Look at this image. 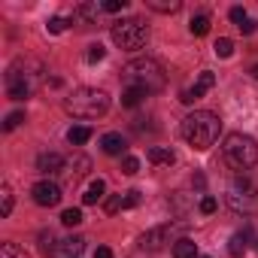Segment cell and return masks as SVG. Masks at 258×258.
Masks as SVG:
<instances>
[{
  "label": "cell",
  "mask_w": 258,
  "mask_h": 258,
  "mask_svg": "<svg viewBox=\"0 0 258 258\" xmlns=\"http://www.w3.org/2000/svg\"><path fill=\"white\" fill-rule=\"evenodd\" d=\"M240 31H243V34H252V31H255V22H246V25H240Z\"/></svg>",
  "instance_id": "e575fe53"
},
{
  "label": "cell",
  "mask_w": 258,
  "mask_h": 258,
  "mask_svg": "<svg viewBox=\"0 0 258 258\" xmlns=\"http://www.w3.org/2000/svg\"><path fill=\"white\" fill-rule=\"evenodd\" d=\"M179 134H182V140H185L191 149L207 152V149L219 140V134H222V121H219V115L210 112V109H195L191 115L182 118Z\"/></svg>",
  "instance_id": "6da1fadb"
},
{
  "label": "cell",
  "mask_w": 258,
  "mask_h": 258,
  "mask_svg": "<svg viewBox=\"0 0 258 258\" xmlns=\"http://www.w3.org/2000/svg\"><path fill=\"white\" fill-rule=\"evenodd\" d=\"M124 7H127V0H103V4H100L103 13H121Z\"/></svg>",
  "instance_id": "f1b7e54d"
},
{
  "label": "cell",
  "mask_w": 258,
  "mask_h": 258,
  "mask_svg": "<svg viewBox=\"0 0 258 258\" xmlns=\"http://www.w3.org/2000/svg\"><path fill=\"white\" fill-rule=\"evenodd\" d=\"M173 258H198V243L191 237H179L173 243Z\"/></svg>",
  "instance_id": "9a60e30c"
},
{
  "label": "cell",
  "mask_w": 258,
  "mask_h": 258,
  "mask_svg": "<svg viewBox=\"0 0 258 258\" xmlns=\"http://www.w3.org/2000/svg\"><path fill=\"white\" fill-rule=\"evenodd\" d=\"M137 204H140V191H137V188L124 191V198H121V210H134Z\"/></svg>",
  "instance_id": "4316f807"
},
{
  "label": "cell",
  "mask_w": 258,
  "mask_h": 258,
  "mask_svg": "<svg viewBox=\"0 0 258 258\" xmlns=\"http://www.w3.org/2000/svg\"><path fill=\"white\" fill-rule=\"evenodd\" d=\"M61 222H64V225H67V228H76V225H79V222H82V213H79V210H73V207H70V210H64V213H61Z\"/></svg>",
  "instance_id": "d4e9b609"
},
{
  "label": "cell",
  "mask_w": 258,
  "mask_h": 258,
  "mask_svg": "<svg viewBox=\"0 0 258 258\" xmlns=\"http://www.w3.org/2000/svg\"><path fill=\"white\" fill-rule=\"evenodd\" d=\"M249 237H252V231H249V228H243V231H237V234L231 237V243H228V252H231L234 258H240V255H246V249H249Z\"/></svg>",
  "instance_id": "5bb4252c"
},
{
  "label": "cell",
  "mask_w": 258,
  "mask_h": 258,
  "mask_svg": "<svg viewBox=\"0 0 258 258\" xmlns=\"http://www.w3.org/2000/svg\"><path fill=\"white\" fill-rule=\"evenodd\" d=\"M121 76H124V82L131 85V88H143L146 94L161 91V88H164V82H167V76H164L161 64H158V61H152V58H137V61H131V64H124Z\"/></svg>",
  "instance_id": "3957f363"
},
{
  "label": "cell",
  "mask_w": 258,
  "mask_h": 258,
  "mask_svg": "<svg viewBox=\"0 0 258 258\" xmlns=\"http://www.w3.org/2000/svg\"><path fill=\"white\" fill-rule=\"evenodd\" d=\"M103 55H106V49L100 46V43H94V46H88V64H97V61H103Z\"/></svg>",
  "instance_id": "83f0119b"
},
{
  "label": "cell",
  "mask_w": 258,
  "mask_h": 258,
  "mask_svg": "<svg viewBox=\"0 0 258 258\" xmlns=\"http://www.w3.org/2000/svg\"><path fill=\"white\" fill-rule=\"evenodd\" d=\"M31 195H34V204H37V207H55V204L61 201V188H58L55 182H49V179L37 182V185L31 188Z\"/></svg>",
  "instance_id": "ba28073f"
},
{
  "label": "cell",
  "mask_w": 258,
  "mask_h": 258,
  "mask_svg": "<svg viewBox=\"0 0 258 258\" xmlns=\"http://www.w3.org/2000/svg\"><path fill=\"white\" fill-rule=\"evenodd\" d=\"M252 76H255V79H258V64H255V67H252Z\"/></svg>",
  "instance_id": "d590c367"
},
{
  "label": "cell",
  "mask_w": 258,
  "mask_h": 258,
  "mask_svg": "<svg viewBox=\"0 0 258 258\" xmlns=\"http://www.w3.org/2000/svg\"><path fill=\"white\" fill-rule=\"evenodd\" d=\"M164 243H170V225H161V228H152L140 237V249L146 252H158Z\"/></svg>",
  "instance_id": "30bf717a"
},
{
  "label": "cell",
  "mask_w": 258,
  "mask_h": 258,
  "mask_svg": "<svg viewBox=\"0 0 258 258\" xmlns=\"http://www.w3.org/2000/svg\"><path fill=\"white\" fill-rule=\"evenodd\" d=\"M43 73H46V67L37 58H16L7 70V94L13 100H28L40 88Z\"/></svg>",
  "instance_id": "7a4b0ae2"
},
{
  "label": "cell",
  "mask_w": 258,
  "mask_h": 258,
  "mask_svg": "<svg viewBox=\"0 0 258 258\" xmlns=\"http://www.w3.org/2000/svg\"><path fill=\"white\" fill-rule=\"evenodd\" d=\"M149 161H152V164H173V161H176V155H173L170 149L152 146V149H149Z\"/></svg>",
  "instance_id": "ffe728a7"
},
{
  "label": "cell",
  "mask_w": 258,
  "mask_h": 258,
  "mask_svg": "<svg viewBox=\"0 0 258 258\" xmlns=\"http://www.w3.org/2000/svg\"><path fill=\"white\" fill-rule=\"evenodd\" d=\"M228 16H231V22H234L237 28L249 22V19H246V10H243V7H231V13H228Z\"/></svg>",
  "instance_id": "4dcf8cb0"
},
{
  "label": "cell",
  "mask_w": 258,
  "mask_h": 258,
  "mask_svg": "<svg viewBox=\"0 0 258 258\" xmlns=\"http://www.w3.org/2000/svg\"><path fill=\"white\" fill-rule=\"evenodd\" d=\"M213 49H216V55H219V58H231V55H234V43H231L228 37L216 40V46H213Z\"/></svg>",
  "instance_id": "cb8c5ba5"
},
{
  "label": "cell",
  "mask_w": 258,
  "mask_h": 258,
  "mask_svg": "<svg viewBox=\"0 0 258 258\" xmlns=\"http://www.w3.org/2000/svg\"><path fill=\"white\" fill-rule=\"evenodd\" d=\"M188 31H191L195 37H207V34H210V19H207V16H195V19L188 22Z\"/></svg>",
  "instance_id": "44dd1931"
},
{
  "label": "cell",
  "mask_w": 258,
  "mask_h": 258,
  "mask_svg": "<svg viewBox=\"0 0 258 258\" xmlns=\"http://www.w3.org/2000/svg\"><path fill=\"white\" fill-rule=\"evenodd\" d=\"M216 207H219V204H216V198H213V195H204V198H201V213H204V216L216 213Z\"/></svg>",
  "instance_id": "1f68e13d"
},
{
  "label": "cell",
  "mask_w": 258,
  "mask_h": 258,
  "mask_svg": "<svg viewBox=\"0 0 258 258\" xmlns=\"http://www.w3.org/2000/svg\"><path fill=\"white\" fill-rule=\"evenodd\" d=\"M149 10H155V13H176L179 0H149Z\"/></svg>",
  "instance_id": "7402d4cb"
},
{
  "label": "cell",
  "mask_w": 258,
  "mask_h": 258,
  "mask_svg": "<svg viewBox=\"0 0 258 258\" xmlns=\"http://www.w3.org/2000/svg\"><path fill=\"white\" fill-rule=\"evenodd\" d=\"M13 207H16V201H13V188H10V182H4L0 185V216H13Z\"/></svg>",
  "instance_id": "d6986e66"
},
{
  "label": "cell",
  "mask_w": 258,
  "mask_h": 258,
  "mask_svg": "<svg viewBox=\"0 0 258 258\" xmlns=\"http://www.w3.org/2000/svg\"><path fill=\"white\" fill-rule=\"evenodd\" d=\"M137 170H140V161H137L134 155H127V158L121 161V173H127V176H134Z\"/></svg>",
  "instance_id": "f546056e"
},
{
  "label": "cell",
  "mask_w": 258,
  "mask_h": 258,
  "mask_svg": "<svg viewBox=\"0 0 258 258\" xmlns=\"http://www.w3.org/2000/svg\"><path fill=\"white\" fill-rule=\"evenodd\" d=\"M22 121H25V112H22V109L10 112V115H7V121H4V131H16V127H19Z\"/></svg>",
  "instance_id": "484cf974"
},
{
  "label": "cell",
  "mask_w": 258,
  "mask_h": 258,
  "mask_svg": "<svg viewBox=\"0 0 258 258\" xmlns=\"http://www.w3.org/2000/svg\"><path fill=\"white\" fill-rule=\"evenodd\" d=\"M124 146H127V143H124V137H121V134H115V131L100 137V149H103L106 155H121V152H124Z\"/></svg>",
  "instance_id": "4fadbf2b"
},
{
  "label": "cell",
  "mask_w": 258,
  "mask_h": 258,
  "mask_svg": "<svg viewBox=\"0 0 258 258\" xmlns=\"http://www.w3.org/2000/svg\"><path fill=\"white\" fill-rule=\"evenodd\" d=\"M64 109L76 118H100L109 109V94L100 88H76L64 100Z\"/></svg>",
  "instance_id": "277c9868"
},
{
  "label": "cell",
  "mask_w": 258,
  "mask_h": 258,
  "mask_svg": "<svg viewBox=\"0 0 258 258\" xmlns=\"http://www.w3.org/2000/svg\"><path fill=\"white\" fill-rule=\"evenodd\" d=\"M88 140H91V127L88 124H73L67 131V143L70 146H85Z\"/></svg>",
  "instance_id": "2e32d148"
},
{
  "label": "cell",
  "mask_w": 258,
  "mask_h": 258,
  "mask_svg": "<svg viewBox=\"0 0 258 258\" xmlns=\"http://www.w3.org/2000/svg\"><path fill=\"white\" fill-rule=\"evenodd\" d=\"M82 249H85V240H82V237H67V240H61V243L55 246V255H58V258H79Z\"/></svg>",
  "instance_id": "8fae6325"
},
{
  "label": "cell",
  "mask_w": 258,
  "mask_h": 258,
  "mask_svg": "<svg viewBox=\"0 0 258 258\" xmlns=\"http://www.w3.org/2000/svg\"><path fill=\"white\" fill-rule=\"evenodd\" d=\"M222 152H225V161H228L234 170H249V167L258 164V143H255L249 134H240V131L228 134Z\"/></svg>",
  "instance_id": "5b68a950"
},
{
  "label": "cell",
  "mask_w": 258,
  "mask_h": 258,
  "mask_svg": "<svg viewBox=\"0 0 258 258\" xmlns=\"http://www.w3.org/2000/svg\"><path fill=\"white\" fill-rule=\"evenodd\" d=\"M49 34H61V31H67V19H49Z\"/></svg>",
  "instance_id": "d6a6232c"
},
{
  "label": "cell",
  "mask_w": 258,
  "mask_h": 258,
  "mask_svg": "<svg viewBox=\"0 0 258 258\" xmlns=\"http://www.w3.org/2000/svg\"><path fill=\"white\" fill-rule=\"evenodd\" d=\"M228 204H231V210H237V213H252L255 210V188L249 185V179L246 176H237L234 182H231V188H228Z\"/></svg>",
  "instance_id": "52a82bcc"
},
{
  "label": "cell",
  "mask_w": 258,
  "mask_h": 258,
  "mask_svg": "<svg viewBox=\"0 0 258 258\" xmlns=\"http://www.w3.org/2000/svg\"><path fill=\"white\" fill-rule=\"evenodd\" d=\"M0 258H28V252L19 243H4L0 246Z\"/></svg>",
  "instance_id": "603a6c76"
},
{
  "label": "cell",
  "mask_w": 258,
  "mask_h": 258,
  "mask_svg": "<svg viewBox=\"0 0 258 258\" xmlns=\"http://www.w3.org/2000/svg\"><path fill=\"white\" fill-rule=\"evenodd\" d=\"M213 85H216V76H213L210 70H204V73L198 76V82H195L191 88H185V91L179 94V100H182V103H195V100H201V97H204V94H207V91H210Z\"/></svg>",
  "instance_id": "9c48e42d"
},
{
  "label": "cell",
  "mask_w": 258,
  "mask_h": 258,
  "mask_svg": "<svg viewBox=\"0 0 258 258\" xmlns=\"http://www.w3.org/2000/svg\"><path fill=\"white\" fill-rule=\"evenodd\" d=\"M201 258H210V255H201Z\"/></svg>",
  "instance_id": "8d00e7d4"
},
{
  "label": "cell",
  "mask_w": 258,
  "mask_h": 258,
  "mask_svg": "<svg viewBox=\"0 0 258 258\" xmlns=\"http://www.w3.org/2000/svg\"><path fill=\"white\" fill-rule=\"evenodd\" d=\"M61 167H64V158L58 152H43L37 158V170L40 173H61Z\"/></svg>",
  "instance_id": "7c38bea8"
},
{
  "label": "cell",
  "mask_w": 258,
  "mask_h": 258,
  "mask_svg": "<svg viewBox=\"0 0 258 258\" xmlns=\"http://www.w3.org/2000/svg\"><path fill=\"white\" fill-rule=\"evenodd\" d=\"M112 43L118 49H127V52H134V49H143L146 40H149V25L143 19H124V22H115L112 25Z\"/></svg>",
  "instance_id": "8992f818"
},
{
  "label": "cell",
  "mask_w": 258,
  "mask_h": 258,
  "mask_svg": "<svg viewBox=\"0 0 258 258\" xmlns=\"http://www.w3.org/2000/svg\"><path fill=\"white\" fill-rule=\"evenodd\" d=\"M103 195H106V182H103V179H91L88 188H85V195H82V204L91 207V204H97Z\"/></svg>",
  "instance_id": "e0dca14e"
},
{
  "label": "cell",
  "mask_w": 258,
  "mask_h": 258,
  "mask_svg": "<svg viewBox=\"0 0 258 258\" xmlns=\"http://www.w3.org/2000/svg\"><path fill=\"white\" fill-rule=\"evenodd\" d=\"M94 258H112V249L109 246H97L94 249Z\"/></svg>",
  "instance_id": "836d02e7"
},
{
  "label": "cell",
  "mask_w": 258,
  "mask_h": 258,
  "mask_svg": "<svg viewBox=\"0 0 258 258\" xmlns=\"http://www.w3.org/2000/svg\"><path fill=\"white\" fill-rule=\"evenodd\" d=\"M143 97H149L143 88H131V85H127V88L121 91V106H127V109H131V106H140Z\"/></svg>",
  "instance_id": "ac0fdd59"
}]
</instances>
